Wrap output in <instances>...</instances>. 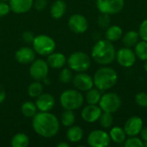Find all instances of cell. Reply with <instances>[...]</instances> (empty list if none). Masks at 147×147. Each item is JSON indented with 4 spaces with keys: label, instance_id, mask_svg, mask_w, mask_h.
<instances>
[{
    "label": "cell",
    "instance_id": "obj_16",
    "mask_svg": "<svg viewBox=\"0 0 147 147\" xmlns=\"http://www.w3.org/2000/svg\"><path fill=\"white\" fill-rule=\"evenodd\" d=\"M35 52L33 48L28 47H23L19 48L15 54V58L18 63L22 65L31 64L35 59Z\"/></svg>",
    "mask_w": 147,
    "mask_h": 147
},
{
    "label": "cell",
    "instance_id": "obj_11",
    "mask_svg": "<svg viewBox=\"0 0 147 147\" xmlns=\"http://www.w3.org/2000/svg\"><path fill=\"white\" fill-rule=\"evenodd\" d=\"M115 59L119 65H121L125 68H129L134 65L137 57L135 55L134 51H133L129 47H125L116 51Z\"/></svg>",
    "mask_w": 147,
    "mask_h": 147
},
{
    "label": "cell",
    "instance_id": "obj_3",
    "mask_svg": "<svg viewBox=\"0 0 147 147\" xmlns=\"http://www.w3.org/2000/svg\"><path fill=\"white\" fill-rule=\"evenodd\" d=\"M117 80V72L109 66H103L98 69L93 77L94 85L101 91H106L113 88L116 84Z\"/></svg>",
    "mask_w": 147,
    "mask_h": 147
},
{
    "label": "cell",
    "instance_id": "obj_6",
    "mask_svg": "<svg viewBox=\"0 0 147 147\" xmlns=\"http://www.w3.org/2000/svg\"><path fill=\"white\" fill-rule=\"evenodd\" d=\"M67 65L71 71L83 72L89 70L91 65V59L84 52L72 53L67 59Z\"/></svg>",
    "mask_w": 147,
    "mask_h": 147
},
{
    "label": "cell",
    "instance_id": "obj_31",
    "mask_svg": "<svg viewBox=\"0 0 147 147\" xmlns=\"http://www.w3.org/2000/svg\"><path fill=\"white\" fill-rule=\"evenodd\" d=\"M98 121L102 128H110L114 124V116L111 113L102 112Z\"/></svg>",
    "mask_w": 147,
    "mask_h": 147
},
{
    "label": "cell",
    "instance_id": "obj_12",
    "mask_svg": "<svg viewBox=\"0 0 147 147\" xmlns=\"http://www.w3.org/2000/svg\"><path fill=\"white\" fill-rule=\"evenodd\" d=\"M68 27L75 34H83L88 29L89 24L84 16L81 14H73L68 20Z\"/></svg>",
    "mask_w": 147,
    "mask_h": 147
},
{
    "label": "cell",
    "instance_id": "obj_2",
    "mask_svg": "<svg viewBox=\"0 0 147 147\" xmlns=\"http://www.w3.org/2000/svg\"><path fill=\"white\" fill-rule=\"evenodd\" d=\"M116 50L114 44L108 40H100L93 47L91 58L93 60L102 65H108L115 59Z\"/></svg>",
    "mask_w": 147,
    "mask_h": 147
},
{
    "label": "cell",
    "instance_id": "obj_10",
    "mask_svg": "<svg viewBox=\"0 0 147 147\" xmlns=\"http://www.w3.org/2000/svg\"><path fill=\"white\" fill-rule=\"evenodd\" d=\"M111 141L109 134L103 130H94L90 133L87 142L91 147H106Z\"/></svg>",
    "mask_w": 147,
    "mask_h": 147
},
{
    "label": "cell",
    "instance_id": "obj_43",
    "mask_svg": "<svg viewBox=\"0 0 147 147\" xmlns=\"http://www.w3.org/2000/svg\"><path fill=\"white\" fill-rule=\"evenodd\" d=\"M144 70L147 72V59L145 60V64H144Z\"/></svg>",
    "mask_w": 147,
    "mask_h": 147
},
{
    "label": "cell",
    "instance_id": "obj_26",
    "mask_svg": "<svg viewBox=\"0 0 147 147\" xmlns=\"http://www.w3.org/2000/svg\"><path fill=\"white\" fill-rule=\"evenodd\" d=\"M22 114L28 118H33L37 113V107L34 102L28 101L25 102L21 107Z\"/></svg>",
    "mask_w": 147,
    "mask_h": 147
},
{
    "label": "cell",
    "instance_id": "obj_15",
    "mask_svg": "<svg viewBox=\"0 0 147 147\" xmlns=\"http://www.w3.org/2000/svg\"><path fill=\"white\" fill-rule=\"evenodd\" d=\"M102 111L97 104H88L85 106L82 112H81V117L82 119L88 122V123H93L99 120Z\"/></svg>",
    "mask_w": 147,
    "mask_h": 147
},
{
    "label": "cell",
    "instance_id": "obj_7",
    "mask_svg": "<svg viewBox=\"0 0 147 147\" xmlns=\"http://www.w3.org/2000/svg\"><path fill=\"white\" fill-rule=\"evenodd\" d=\"M98 104L102 112L113 114L121 108V99L116 93L108 92L102 96Z\"/></svg>",
    "mask_w": 147,
    "mask_h": 147
},
{
    "label": "cell",
    "instance_id": "obj_42",
    "mask_svg": "<svg viewBox=\"0 0 147 147\" xmlns=\"http://www.w3.org/2000/svg\"><path fill=\"white\" fill-rule=\"evenodd\" d=\"M69 144L68 143H65V142H60L59 144L57 145V147H69Z\"/></svg>",
    "mask_w": 147,
    "mask_h": 147
},
{
    "label": "cell",
    "instance_id": "obj_21",
    "mask_svg": "<svg viewBox=\"0 0 147 147\" xmlns=\"http://www.w3.org/2000/svg\"><path fill=\"white\" fill-rule=\"evenodd\" d=\"M84 137V130L79 126H71L66 132V138L71 143H78Z\"/></svg>",
    "mask_w": 147,
    "mask_h": 147
},
{
    "label": "cell",
    "instance_id": "obj_37",
    "mask_svg": "<svg viewBox=\"0 0 147 147\" xmlns=\"http://www.w3.org/2000/svg\"><path fill=\"white\" fill-rule=\"evenodd\" d=\"M10 11L9 4H8L6 2L0 1V17H3L7 16Z\"/></svg>",
    "mask_w": 147,
    "mask_h": 147
},
{
    "label": "cell",
    "instance_id": "obj_1",
    "mask_svg": "<svg viewBox=\"0 0 147 147\" xmlns=\"http://www.w3.org/2000/svg\"><path fill=\"white\" fill-rule=\"evenodd\" d=\"M59 121L49 112L36 113L32 120V127L34 132L43 138H52L59 131Z\"/></svg>",
    "mask_w": 147,
    "mask_h": 147
},
{
    "label": "cell",
    "instance_id": "obj_13",
    "mask_svg": "<svg viewBox=\"0 0 147 147\" xmlns=\"http://www.w3.org/2000/svg\"><path fill=\"white\" fill-rule=\"evenodd\" d=\"M72 83L74 87L79 90L86 92L94 86V81L93 78H91L89 74L83 72H78L72 78Z\"/></svg>",
    "mask_w": 147,
    "mask_h": 147
},
{
    "label": "cell",
    "instance_id": "obj_17",
    "mask_svg": "<svg viewBox=\"0 0 147 147\" xmlns=\"http://www.w3.org/2000/svg\"><path fill=\"white\" fill-rule=\"evenodd\" d=\"M35 105L37 109L42 112H49L52 110L55 105L54 97L48 93H42L40 95L35 101Z\"/></svg>",
    "mask_w": 147,
    "mask_h": 147
},
{
    "label": "cell",
    "instance_id": "obj_27",
    "mask_svg": "<svg viewBox=\"0 0 147 147\" xmlns=\"http://www.w3.org/2000/svg\"><path fill=\"white\" fill-rule=\"evenodd\" d=\"M43 93V84L40 81H36L31 83L28 87V94L32 98H37L40 95Z\"/></svg>",
    "mask_w": 147,
    "mask_h": 147
},
{
    "label": "cell",
    "instance_id": "obj_28",
    "mask_svg": "<svg viewBox=\"0 0 147 147\" xmlns=\"http://www.w3.org/2000/svg\"><path fill=\"white\" fill-rule=\"evenodd\" d=\"M134 53L140 60H146L147 59V41L146 40H141L139 41L136 46L134 47Z\"/></svg>",
    "mask_w": 147,
    "mask_h": 147
},
{
    "label": "cell",
    "instance_id": "obj_4",
    "mask_svg": "<svg viewBox=\"0 0 147 147\" xmlns=\"http://www.w3.org/2000/svg\"><path fill=\"white\" fill-rule=\"evenodd\" d=\"M84 98L81 91L78 90H66L60 95L59 102L64 109L76 110L84 104Z\"/></svg>",
    "mask_w": 147,
    "mask_h": 147
},
{
    "label": "cell",
    "instance_id": "obj_24",
    "mask_svg": "<svg viewBox=\"0 0 147 147\" xmlns=\"http://www.w3.org/2000/svg\"><path fill=\"white\" fill-rule=\"evenodd\" d=\"M122 34H123V31L120 26L113 25L107 28L106 33H105V37H106V40L113 42V41L119 40L122 37Z\"/></svg>",
    "mask_w": 147,
    "mask_h": 147
},
{
    "label": "cell",
    "instance_id": "obj_34",
    "mask_svg": "<svg viewBox=\"0 0 147 147\" xmlns=\"http://www.w3.org/2000/svg\"><path fill=\"white\" fill-rule=\"evenodd\" d=\"M136 103L141 108H147V93L140 92L135 96Z\"/></svg>",
    "mask_w": 147,
    "mask_h": 147
},
{
    "label": "cell",
    "instance_id": "obj_25",
    "mask_svg": "<svg viewBox=\"0 0 147 147\" xmlns=\"http://www.w3.org/2000/svg\"><path fill=\"white\" fill-rule=\"evenodd\" d=\"M10 145L12 147H27L29 145V138L24 133H17L12 137Z\"/></svg>",
    "mask_w": 147,
    "mask_h": 147
},
{
    "label": "cell",
    "instance_id": "obj_40",
    "mask_svg": "<svg viewBox=\"0 0 147 147\" xmlns=\"http://www.w3.org/2000/svg\"><path fill=\"white\" fill-rule=\"evenodd\" d=\"M6 98V92H5V90L4 88L3 87V85L0 84V103L3 102L4 100Z\"/></svg>",
    "mask_w": 147,
    "mask_h": 147
},
{
    "label": "cell",
    "instance_id": "obj_29",
    "mask_svg": "<svg viewBox=\"0 0 147 147\" xmlns=\"http://www.w3.org/2000/svg\"><path fill=\"white\" fill-rule=\"evenodd\" d=\"M102 97L101 90H99L96 88H91L88 91H86L85 99L88 104H98L100 102V99Z\"/></svg>",
    "mask_w": 147,
    "mask_h": 147
},
{
    "label": "cell",
    "instance_id": "obj_20",
    "mask_svg": "<svg viewBox=\"0 0 147 147\" xmlns=\"http://www.w3.org/2000/svg\"><path fill=\"white\" fill-rule=\"evenodd\" d=\"M66 3L64 0H56L53 3L50 8L51 16L54 19H60L66 12Z\"/></svg>",
    "mask_w": 147,
    "mask_h": 147
},
{
    "label": "cell",
    "instance_id": "obj_41",
    "mask_svg": "<svg viewBox=\"0 0 147 147\" xmlns=\"http://www.w3.org/2000/svg\"><path fill=\"white\" fill-rule=\"evenodd\" d=\"M141 135V139L144 142H147V127H143L140 134Z\"/></svg>",
    "mask_w": 147,
    "mask_h": 147
},
{
    "label": "cell",
    "instance_id": "obj_8",
    "mask_svg": "<svg viewBox=\"0 0 147 147\" xmlns=\"http://www.w3.org/2000/svg\"><path fill=\"white\" fill-rule=\"evenodd\" d=\"M125 4V0H96V8L102 13L107 15H115L120 13Z\"/></svg>",
    "mask_w": 147,
    "mask_h": 147
},
{
    "label": "cell",
    "instance_id": "obj_30",
    "mask_svg": "<svg viewBox=\"0 0 147 147\" xmlns=\"http://www.w3.org/2000/svg\"><path fill=\"white\" fill-rule=\"evenodd\" d=\"M76 121L75 114L73 113V110H67L65 109V111L62 113L60 116V121L64 127H69L72 125H74Z\"/></svg>",
    "mask_w": 147,
    "mask_h": 147
},
{
    "label": "cell",
    "instance_id": "obj_22",
    "mask_svg": "<svg viewBox=\"0 0 147 147\" xmlns=\"http://www.w3.org/2000/svg\"><path fill=\"white\" fill-rule=\"evenodd\" d=\"M140 37L138 32L134 30H130L122 36V42L125 47L131 48L136 46V44L140 41Z\"/></svg>",
    "mask_w": 147,
    "mask_h": 147
},
{
    "label": "cell",
    "instance_id": "obj_44",
    "mask_svg": "<svg viewBox=\"0 0 147 147\" xmlns=\"http://www.w3.org/2000/svg\"><path fill=\"white\" fill-rule=\"evenodd\" d=\"M144 146L147 147V142H144Z\"/></svg>",
    "mask_w": 147,
    "mask_h": 147
},
{
    "label": "cell",
    "instance_id": "obj_38",
    "mask_svg": "<svg viewBox=\"0 0 147 147\" xmlns=\"http://www.w3.org/2000/svg\"><path fill=\"white\" fill-rule=\"evenodd\" d=\"M22 40H23L25 43L29 44V43H32V42H33V40H34V34H33L31 31L27 30V31H24V32L22 33Z\"/></svg>",
    "mask_w": 147,
    "mask_h": 147
},
{
    "label": "cell",
    "instance_id": "obj_19",
    "mask_svg": "<svg viewBox=\"0 0 147 147\" xmlns=\"http://www.w3.org/2000/svg\"><path fill=\"white\" fill-rule=\"evenodd\" d=\"M47 62L49 67L53 69H60L63 68L67 63V58L65 54L61 53H54L53 52L49 55H47Z\"/></svg>",
    "mask_w": 147,
    "mask_h": 147
},
{
    "label": "cell",
    "instance_id": "obj_23",
    "mask_svg": "<svg viewBox=\"0 0 147 147\" xmlns=\"http://www.w3.org/2000/svg\"><path fill=\"white\" fill-rule=\"evenodd\" d=\"M109 136L112 141L116 144H124L125 140H127V134L123 128L120 127H114L111 128L109 132Z\"/></svg>",
    "mask_w": 147,
    "mask_h": 147
},
{
    "label": "cell",
    "instance_id": "obj_9",
    "mask_svg": "<svg viewBox=\"0 0 147 147\" xmlns=\"http://www.w3.org/2000/svg\"><path fill=\"white\" fill-rule=\"evenodd\" d=\"M49 65L47 61L41 59H34L29 67L30 77L36 81H43L48 75Z\"/></svg>",
    "mask_w": 147,
    "mask_h": 147
},
{
    "label": "cell",
    "instance_id": "obj_35",
    "mask_svg": "<svg viewBox=\"0 0 147 147\" xmlns=\"http://www.w3.org/2000/svg\"><path fill=\"white\" fill-rule=\"evenodd\" d=\"M138 33H139V34H140V37L143 40L147 41V19L144 20V21L140 23Z\"/></svg>",
    "mask_w": 147,
    "mask_h": 147
},
{
    "label": "cell",
    "instance_id": "obj_45",
    "mask_svg": "<svg viewBox=\"0 0 147 147\" xmlns=\"http://www.w3.org/2000/svg\"><path fill=\"white\" fill-rule=\"evenodd\" d=\"M0 1H3V2H7V1H9V0H0Z\"/></svg>",
    "mask_w": 147,
    "mask_h": 147
},
{
    "label": "cell",
    "instance_id": "obj_33",
    "mask_svg": "<svg viewBox=\"0 0 147 147\" xmlns=\"http://www.w3.org/2000/svg\"><path fill=\"white\" fill-rule=\"evenodd\" d=\"M123 145L126 147H144V141L137 136H131L125 140Z\"/></svg>",
    "mask_w": 147,
    "mask_h": 147
},
{
    "label": "cell",
    "instance_id": "obj_18",
    "mask_svg": "<svg viewBox=\"0 0 147 147\" xmlns=\"http://www.w3.org/2000/svg\"><path fill=\"white\" fill-rule=\"evenodd\" d=\"M34 0H9L10 10L16 14H23L31 9Z\"/></svg>",
    "mask_w": 147,
    "mask_h": 147
},
{
    "label": "cell",
    "instance_id": "obj_14",
    "mask_svg": "<svg viewBox=\"0 0 147 147\" xmlns=\"http://www.w3.org/2000/svg\"><path fill=\"white\" fill-rule=\"evenodd\" d=\"M143 121L139 116H132L130 117L124 125V131L127 136H137L140 134L143 128Z\"/></svg>",
    "mask_w": 147,
    "mask_h": 147
},
{
    "label": "cell",
    "instance_id": "obj_36",
    "mask_svg": "<svg viewBox=\"0 0 147 147\" xmlns=\"http://www.w3.org/2000/svg\"><path fill=\"white\" fill-rule=\"evenodd\" d=\"M98 24L99 26H101L102 28H106L109 25V22H110V18H109V15H107V14H102L101 16H99L98 17Z\"/></svg>",
    "mask_w": 147,
    "mask_h": 147
},
{
    "label": "cell",
    "instance_id": "obj_39",
    "mask_svg": "<svg viewBox=\"0 0 147 147\" xmlns=\"http://www.w3.org/2000/svg\"><path fill=\"white\" fill-rule=\"evenodd\" d=\"M34 9L38 11H42L46 9L47 6V0H35L34 1Z\"/></svg>",
    "mask_w": 147,
    "mask_h": 147
},
{
    "label": "cell",
    "instance_id": "obj_5",
    "mask_svg": "<svg viewBox=\"0 0 147 147\" xmlns=\"http://www.w3.org/2000/svg\"><path fill=\"white\" fill-rule=\"evenodd\" d=\"M32 44L34 52L40 56H47L54 52L56 48L54 40L47 34H39L34 36Z\"/></svg>",
    "mask_w": 147,
    "mask_h": 147
},
{
    "label": "cell",
    "instance_id": "obj_32",
    "mask_svg": "<svg viewBox=\"0 0 147 147\" xmlns=\"http://www.w3.org/2000/svg\"><path fill=\"white\" fill-rule=\"evenodd\" d=\"M73 75L70 68H63L59 74V80L63 84H68L72 81Z\"/></svg>",
    "mask_w": 147,
    "mask_h": 147
}]
</instances>
